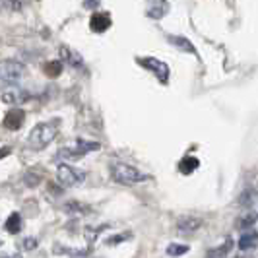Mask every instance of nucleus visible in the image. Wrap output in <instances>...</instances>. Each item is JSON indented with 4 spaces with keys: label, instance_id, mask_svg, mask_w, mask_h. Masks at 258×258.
I'll return each mask as SVG.
<instances>
[{
    "label": "nucleus",
    "instance_id": "nucleus-9",
    "mask_svg": "<svg viewBox=\"0 0 258 258\" xmlns=\"http://www.w3.org/2000/svg\"><path fill=\"white\" fill-rule=\"evenodd\" d=\"M113 26V20L107 12H95L90 18V29L93 33H105L109 27Z\"/></svg>",
    "mask_w": 258,
    "mask_h": 258
},
{
    "label": "nucleus",
    "instance_id": "nucleus-1",
    "mask_svg": "<svg viewBox=\"0 0 258 258\" xmlns=\"http://www.w3.org/2000/svg\"><path fill=\"white\" fill-rule=\"evenodd\" d=\"M58 134V120H49V122H39L35 124L29 136H27V144L31 150H43L56 138Z\"/></svg>",
    "mask_w": 258,
    "mask_h": 258
},
{
    "label": "nucleus",
    "instance_id": "nucleus-12",
    "mask_svg": "<svg viewBox=\"0 0 258 258\" xmlns=\"http://www.w3.org/2000/svg\"><path fill=\"white\" fill-rule=\"evenodd\" d=\"M256 220H258L256 214H254V212H248V214H245V216H241V218L237 220V223H235V227H237L239 231L246 233V231H250V229H252V225L256 223Z\"/></svg>",
    "mask_w": 258,
    "mask_h": 258
},
{
    "label": "nucleus",
    "instance_id": "nucleus-14",
    "mask_svg": "<svg viewBox=\"0 0 258 258\" xmlns=\"http://www.w3.org/2000/svg\"><path fill=\"white\" fill-rule=\"evenodd\" d=\"M233 246V241L231 239H227L223 245L220 246H214L212 250H208L206 258H227V254H229V250H231Z\"/></svg>",
    "mask_w": 258,
    "mask_h": 258
},
{
    "label": "nucleus",
    "instance_id": "nucleus-26",
    "mask_svg": "<svg viewBox=\"0 0 258 258\" xmlns=\"http://www.w3.org/2000/svg\"><path fill=\"white\" fill-rule=\"evenodd\" d=\"M84 6H86V8H95V6H97V2H86Z\"/></svg>",
    "mask_w": 258,
    "mask_h": 258
},
{
    "label": "nucleus",
    "instance_id": "nucleus-7",
    "mask_svg": "<svg viewBox=\"0 0 258 258\" xmlns=\"http://www.w3.org/2000/svg\"><path fill=\"white\" fill-rule=\"evenodd\" d=\"M27 99H29V93L26 90H22V88H16V86L4 88V91H2V101L8 105H14V107H18V105L27 101Z\"/></svg>",
    "mask_w": 258,
    "mask_h": 258
},
{
    "label": "nucleus",
    "instance_id": "nucleus-13",
    "mask_svg": "<svg viewBox=\"0 0 258 258\" xmlns=\"http://www.w3.org/2000/svg\"><path fill=\"white\" fill-rule=\"evenodd\" d=\"M4 229H6L8 233H12V235L22 231V216H20L18 212L10 214V216H8V220L4 221Z\"/></svg>",
    "mask_w": 258,
    "mask_h": 258
},
{
    "label": "nucleus",
    "instance_id": "nucleus-17",
    "mask_svg": "<svg viewBox=\"0 0 258 258\" xmlns=\"http://www.w3.org/2000/svg\"><path fill=\"white\" fill-rule=\"evenodd\" d=\"M43 70L47 72V76L51 78L60 76V72H62V60H49L47 64L43 66Z\"/></svg>",
    "mask_w": 258,
    "mask_h": 258
},
{
    "label": "nucleus",
    "instance_id": "nucleus-4",
    "mask_svg": "<svg viewBox=\"0 0 258 258\" xmlns=\"http://www.w3.org/2000/svg\"><path fill=\"white\" fill-rule=\"evenodd\" d=\"M24 72H26V66L22 64L20 60H12V58L2 60L0 74H2V84H4V86H6V84H12L14 86V82H18L20 78L24 76Z\"/></svg>",
    "mask_w": 258,
    "mask_h": 258
},
{
    "label": "nucleus",
    "instance_id": "nucleus-25",
    "mask_svg": "<svg viewBox=\"0 0 258 258\" xmlns=\"http://www.w3.org/2000/svg\"><path fill=\"white\" fill-rule=\"evenodd\" d=\"M22 246H24V250H35L37 248V239L35 237H26L22 241Z\"/></svg>",
    "mask_w": 258,
    "mask_h": 258
},
{
    "label": "nucleus",
    "instance_id": "nucleus-3",
    "mask_svg": "<svg viewBox=\"0 0 258 258\" xmlns=\"http://www.w3.org/2000/svg\"><path fill=\"white\" fill-rule=\"evenodd\" d=\"M56 181L64 186H78L86 181V173L82 169H76L72 165H66V163H60L56 167Z\"/></svg>",
    "mask_w": 258,
    "mask_h": 258
},
{
    "label": "nucleus",
    "instance_id": "nucleus-18",
    "mask_svg": "<svg viewBox=\"0 0 258 258\" xmlns=\"http://www.w3.org/2000/svg\"><path fill=\"white\" fill-rule=\"evenodd\" d=\"M76 148L82 152V154H88V152H93V150H99V144L90 142V140H84V138H78Z\"/></svg>",
    "mask_w": 258,
    "mask_h": 258
},
{
    "label": "nucleus",
    "instance_id": "nucleus-11",
    "mask_svg": "<svg viewBox=\"0 0 258 258\" xmlns=\"http://www.w3.org/2000/svg\"><path fill=\"white\" fill-rule=\"evenodd\" d=\"M258 243V231L254 229H250V231H246L241 235V239H239V248L241 250H250V248H254Z\"/></svg>",
    "mask_w": 258,
    "mask_h": 258
},
{
    "label": "nucleus",
    "instance_id": "nucleus-27",
    "mask_svg": "<svg viewBox=\"0 0 258 258\" xmlns=\"http://www.w3.org/2000/svg\"><path fill=\"white\" fill-rule=\"evenodd\" d=\"M4 258H6V256H4ZM10 258H22V256H20V254H14V256H10Z\"/></svg>",
    "mask_w": 258,
    "mask_h": 258
},
{
    "label": "nucleus",
    "instance_id": "nucleus-21",
    "mask_svg": "<svg viewBox=\"0 0 258 258\" xmlns=\"http://www.w3.org/2000/svg\"><path fill=\"white\" fill-rule=\"evenodd\" d=\"M130 237H132V233L126 231V233H116V235H113V237H109L105 243L109 246H113V245H118V243H124V241H128Z\"/></svg>",
    "mask_w": 258,
    "mask_h": 258
},
{
    "label": "nucleus",
    "instance_id": "nucleus-19",
    "mask_svg": "<svg viewBox=\"0 0 258 258\" xmlns=\"http://www.w3.org/2000/svg\"><path fill=\"white\" fill-rule=\"evenodd\" d=\"M190 250V246L186 245H179V243H171L167 246V254L169 256H181V254H186Z\"/></svg>",
    "mask_w": 258,
    "mask_h": 258
},
{
    "label": "nucleus",
    "instance_id": "nucleus-23",
    "mask_svg": "<svg viewBox=\"0 0 258 258\" xmlns=\"http://www.w3.org/2000/svg\"><path fill=\"white\" fill-rule=\"evenodd\" d=\"M171 41H173V43H177V47H179V49H182V51L194 52L192 43H190L188 39H182V37H171Z\"/></svg>",
    "mask_w": 258,
    "mask_h": 258
},
{
    "label": "nucleus",
    "instance_id": "nucleus-2",
    "mask_svg": "<svg viewBox=\"0 0 258 258\" xmlns=\"http://www.w3.org/2000/svg\"><path fill=\"white\" fill-rule=\"evenodd\" d=\"M111 177H113V181L120 182V184H134V182L144 181L142 173L134 165H128L124 161H116L111 165Z\"/></svg>",
    "mask_w": 258,
    "mask_h": 258
},
{
    "label": "nucleus",
    "instance_id": "nucleus-20",
    "mask_svg": "<svg viewBox=\"0 0 258 258\" xmlns=\"http://www.w3.org/2000/svg\"><path fill=\"white\" fill-rule=\"evenodd\" d=\"M82 152L78 150V148H62V150H58V157H62V159H76V157H82Z\"/></svg>",
    "mask_w": 258,
    "mask_h": 258
},
{
    "label": "nucleus",
    "instance_id": "nucleus-24",
    "mask_svg": "<svg viewBox=\"0 0 258 258\" xmlns=\"http://www.w3.org/2000/svg\"><path fill=\"white\" fill-rule=\"evenodd\" d=\"M101 229V227H99ZM99 229L97 227H86L84 229V237H86V241H88V245H93L95 243V239H97V235H99Z\"/></svg>",
    "mask_w": 258,
    "mask_h": 258
},
{
    "label": "nucleus",
    "instance_id": "nucleus-22",
    "mask_svg": "<svg viewBox=\"0 0 258 258\" xmlns=\"http://www.w3.org/2000/svg\"><path fill=\"white\" fill-rule=\"evenodd\" d=\"M60 56H62V58H66L70 64H74V66L82 62V60H80V54H74V52L70 51L68 47H62V49H60Z\"/></svg>",
    "mask_w": 258,
    "mask_h": 258
},
{
    "label": "nucleus",
    "instance_id": "nucleus-15",
    "mask_svg": "<svg viewBox=\"0 0 258 258\" xmlns=\"http://www.w3.org/2000/svg\"><path fill=\"white\" fill-rule=\"evenodd\" d=\"M198 165H200V161H198L196 157H192V155H186L181 163H179V171H181L182 175H190L194 169H198Z\"/></svg>",
    "mask_w": 258,
    "mask_h": 258
},
{
    "label": "nucleus",
    "instance_id": "nucleus-28",
    "mask_svg": "<svg viewBox=\"0 0 258 258\" xmlns=\"http://www.w3.org/2000/svg\"><path fill=\"white\" fill-rule=\"evenodd\" d=\"M97 258H99V256H97Z\"/></svg>",
    "mask_w": 258,
    "mask_h": 258
},
{
    "label": "nucleus",
    "instance_id": "nucleus-8",
    "mask_svg": "<svg viewBox=\"0 0 258 258\" xmlns=\"http://www.w3.org/2000/svg\"><path fill=\"white\" fill-rule=\"evenodd\" d=\"M202 227V218L198 216H181L177 220V231L181 235H192Z\"/></svg>",
    "mask_w": 258,
    "mask_h": 258
},
{
    "label": "nucleus",
    "instance_id": "nucleus-5",
    "mask_svg": "<svg viewBox=\"0 0 258 258\" xmlns=\"http://www.w3.org/2000/svg\"><path fill=\"white\" fill-rule=\"evenodd\" d=\"M138 62L144 66V68H148L150 72H154V76H157L163 84L167 82L169 78V66L163 62V60H159V58H138Z\"/></svg>",
    "mask_w": 258,
    "mask_h": 258
},
{
    "label": "nucleus",
    "instance_id": "nucleus-6",
    "mask_svg": "<svg viewBox=\"0 0 258 258\" xmlns=\"http://www.w3.org/2000/svg\"><path fill=\"white\" fill-rule=\"evenodd\" d=\"M4 128L8 130H20L24 126V122H26V113H24V109H20V107H12L6 115H4Z\"/></svg>",
    "mask_w": 258,
    "mask_h": 258
},
{
    "label": "nucleus",
    "instance_id": "nucleus-16",
    "mask_svg": "<svg viewBox=\"0 0 258 258\" xmlns=\"http://www.w3.org/2000/svg\"><path fill=\"white\" fill-rule=\"evenodd\" d=\"M167 10H169V6L165 2H155V4H152V6L148 8V16L159 20V18H163V16L167 14Z\"/></svg>",
    "mask_w": 258,
    "mask_h": 258
},
{
    "label": "nucleus",
    "instance_id": "nucleus-10",
    "mask_svg": "<svg viewBox=\"0 0 258 258\" xmlns=\"http://www.w3.org/2000/svg\"><path fill=\"white\" fill-rule=\"evenodd\" d=\"M64 212L70 214V216H76V218H82V216H88L91 212V206L80 202V200H70L64 204Z\"/></svg>",
    "mask_w": 258,
    "mask_h": 258
}]
</instances>
